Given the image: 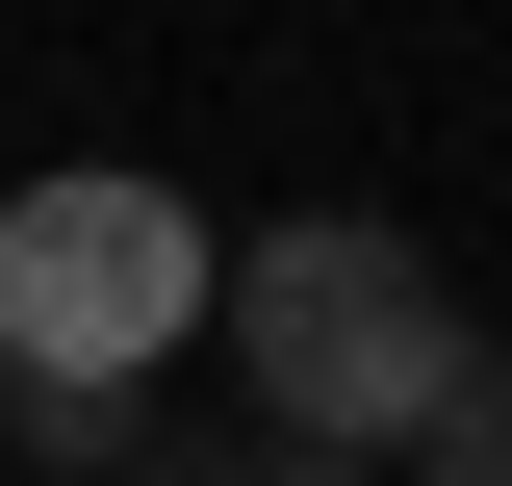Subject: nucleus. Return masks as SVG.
I'll return each instance as SVG.
<instances>
[{"label": "nucleus", "mask_w": 512, "mask_h": 486, "mask_svg": "<svg viewBox=\"0 0 512 486\" xmlns=\"http://www.w3.org/2000/svg\"><path fill=\"white\" fill-rule=\"evenodd\" d=\"M205 359H231L256 461H333V486H410V461L512 384V359H487V307L384 231V205H282V231L205 282Z\"/></svg>", "instance_id": "obj_1"}, {"label": "nucleus", "mask_w": 512, "mask_h": 486, "mask_svg": "<svg viewBox=\"0 0 512 486\" xmlns=\"http://www.w3.org/2000/svg\"><path fill=\"white\" fill-rule=\"evenodd\" d=\"M205 282H231V231H205L154 154L0 180V410H154V384L205 359Z\"/></svg>", "instance_id": "obj_2"}, {"label": "nucleus", "mask_w": 512, "mask_h": 486, "mask_svg": "<svg viewBox=\"0 0 512 486\" xmlns=\"http://www.w3.org/2000/svg\"><path fill=\"white\" fill-rule=\"evenodd\" d=\"M410 486H512V384H487V410H461V435H436Z\"/></svg>", "instance_id": "obj_3"}, {"label": "nucleus", "mask_w": 512, "mask_h": 486, "mask_svg": "<svg viewBox=\"0 0 512 486\" xmlns=\"http://www.w3.org/2000/svg\"><path fill=\"white\" fill-rule=\"evenodd\" d=\"M128 486H333V461H256V435H231V461H128Z\"/></svg>", "instance_id": "obj_4"}]
</instances>
